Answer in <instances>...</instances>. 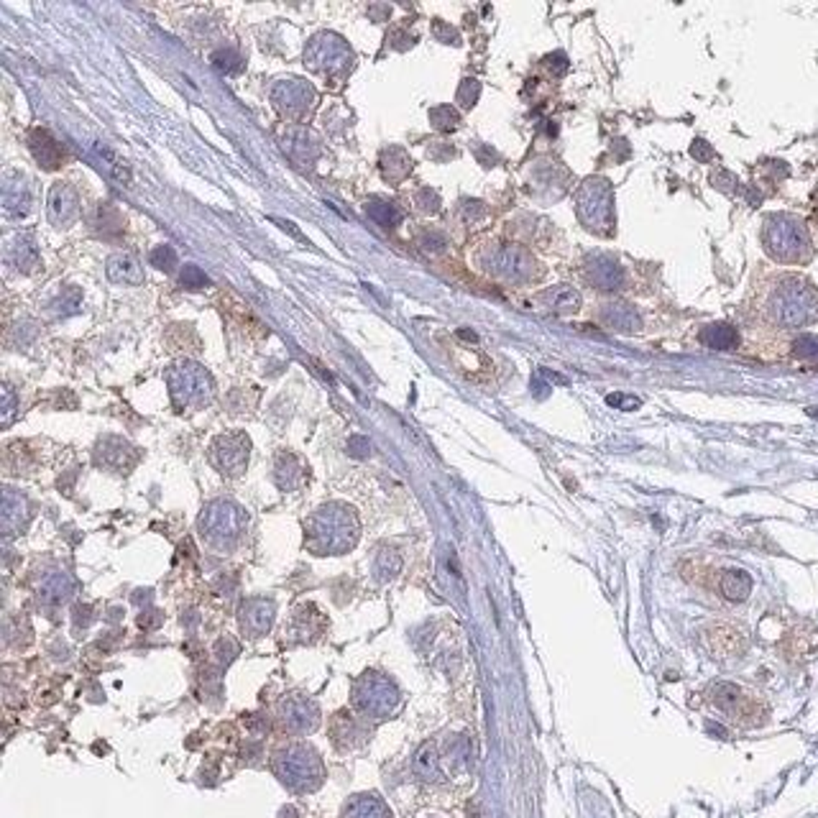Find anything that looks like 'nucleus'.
<instances>
[{
  "label": "nucleus",
  "instance_id": "nucleus-1",
  "mask_svg": "<svg viewBox=\"0 0 818 818\" xmlns=\"http://www.w3.org/2000/svg\"><path fill=\"white\" fill-rule=\"evenodd\" d=\"M767 315L785 328H798L818 320V291L813 289V284L788 276L773 291L767 302Z\"/></svg>",
  "mask_w": 818,
  "mask_h": 818
},
{
  "label": "nucleus",
  "instance_id": "nucleus-2",
  "mask_svg": "<svg viewBox=\"0 0 818 818\" xmlns=\"http://www.w3.org/2000/svg\"><path fill=\"white\" fill-rule=\"evenodd\" d=\"M765 248L775 261L782 264H801L811 259V238L808 230L793 215H773L765 220Z\"/></svg>",
  "mask_w": 818,
  "mask_h": 818
},
{
  "label": "nucleus",
  "instance_id": "nucleus-3",
  "mask_svg": "<svg viewBox=\"0 0 818 818\" xmlns=\"http://www.w3.org/2000/svg\"><path fill=\"white\" fill-rule=\"evenodd\" d=\"M578 210H581L583 222H589V228H596L598 225H612V190H609V182H601V179H591L586 182V187L581 190V197H578Z\"/></svg>",
  "mask_w": 818,
  "mask_h": 818
},
{
  "label": "nucleus",
  "instance_id": "nucleus-4",
  "mask_svg": "<svg viewBox=\"0 0 818 818\" xmlns=\"http://www.w3.org/2000/svg\"><path fill=\"white\" fill-rule=\"evenodd\" d=\"M704 642L706 650L711 652L716 660H734L739 655L747 652L750 647V639L744 635L742 629L736 624H711V627L704 632Z\"/></svg>",
  "mask_w": 818,
  "mask_h": 818
},
{
  "label": "nucleus",
  "instance_id": "nucleus-5",
  "mask_svg": "<svg viewBox=\"0 0 818 818\" xmlns=\"http://www.w3.org/2000/svg\"><path fill=\"white\" fill-rule=\"evenodd\" d=\"M532 266H535L532 256L520 245H501L491 259L494 274L504 276V279H527L532 274Z\"/></svg>",
  "mask_w": 818,
  "mask_h": 818
},
{
  "label": "nucleus",
  "instance_id": "nucleus-6",
  "mask_svg": "<svg viewBox=\"0 0 818 818\" xmlns=\"http://www.w3.org/2000/svg\"><path fill=\"white\" fill-rule=\"evenodd\" d=\"M711 701L719 706L721 711L739 713V716H750L755 709H759L757 701L736 683H716L711 688Z\"/></svg>",
  "mask_w": 818,
  "mask_h": 818
},
{
  "label": "nucleus",
  "instance_id": "nucleus-7",
  "mask_svg": "<svg viewBox=\"0 0 818 818\" xmlns=\"http://www.w3.org/2000/svg\"><path fill=\"white\" fill-rule=\"evenodd\" d=\"M586 276H589V282L593 287H598V289H621L624 279H627L624 268L619 264H614L612 259H604V256H596V259L591 261L589 266H586Z\"/></svg>",
  "mask_w": 818,
  "mask_h": 818
},
{
  "label": "nucleus",
  "instance_id": "nucleus-8",
  "mask_svg": "<svg viewBox=\"0 0 818 818\" xmlns=\"http://www.w3.org/2000/svg\"><path fill=\"white\" fill-rule=\"evenodd\" d=\"M713 586H716V591H719L727 601H734V604L744 601V598L752 593L750 573H744V570H739V568H727V570H721V573L716 575V583H713Z\"/></svg>",
  "mask_w": 818,
  "mask_h": 818
},
{
  "label": "nucleus",
  "instance_id": "nucleus-9",
  "mask_svg": "<svg viewBox=\"0 0 818 818\" xmlns=\"http://www.w3.org/2000/svg\"><path fill=\"white\" fill-rule=\"evenodd\" d=\"M49 215L54 222H69L77 215V195L69 184H54L52 195H49Z\"/></svg>",
  "mask_w": 818,
  "mask_h": 818
},
{
  "label": "nucleus",
  "instance_id": "nucleus-10",
  "mask_svg": "<svg viewBox=\"0 0 818 818\" xmlns=\"http://www.w3.org/2000/svg\"><path fill=\"white\" fill-rule=\"evenodd\" d=\"M540 302H543L547 310H552V312L570 315L581 307V294H578L575 289H570V287H566V284H560V287H552V289L543 291V294H540Z\"/></svg>",
  "mask_w": 818,
  "mask_h": 818
},
{
  "label": "nucleus",
  "instance_id": "nucleus-11",
  "mask_svg": "<svg viewBox=\"0 0 818 818\" xmlns=\"http://www.w3.org/2000/svg\"><path fill=\"white\" fill-rule=\"evenodd\" d=\"M701 343L709 345L711 351H734L739 345V333L727 322H713L701 330Z\"/></svg>",
  "mask_w": 818,
  "mask_h": 818
},
{
  "label": "nucleus",
  "instance_id": "nucleus-12",
  "mask_svg": "<svg viewBox=\"0 0 818 818\" xmlns=\"http://www.w3.org/2000/svg\"><path fill=\"white\" fill-rule=\"evenodd\" d=\"M601 320L614 330H639V325H642L639 312L632 305H624V302L606 305L604 312H601Z\"/></svg>",
  "mask_w": 818,
  "mask_h": 818
},
{
  "label": "nucleus",
  "instance_id": "nucleus-13",
  "mask_svg": "<svg viewBox=\"0 0 818 818\" xmlns=\"http://www.w3.org/2000/svg\"><path fill=\"white\" fill-rule=\"evenodd\" d=\"M31 151L36 161L46 169H56L61 164V149L46 130H33L31 133Z\"/></svg>",
  "mask_w": 818,
  "mask_h": 818
},
{
  "label": "nucleus",
  "instance_id": "nucleus-14",
  "mask_svg": "<svg viewBox=\"0 0 818 818\" xmlns=\"http://www.w3.org/2000/svg\"><path fill=\"white\" fill-rule=\"evenodd\" d=\"M107 276H110L113 282L133 284V287L144 282L141 264H138V259L128 256V253H123V256H113V259L107 261Z\"/></svg>",
  "mask_w": 818,
  "mask_h": 818
},
{
  "label": "nucleus",
  "instance_id": "nucleus-15",
  "mask_svg": "<svg viewBox=\"0 0 818 818\" xmlns=\"http://www.w3.org/2000/svg\"><path fill=\"white\" fill-rule=\"evenodd\" d=\"M366 210L379 225H384V228H394V225L402 220V213H399L391 202H371V205H366Z\"/></svg>",
  "mask_w": 818,
  "mask_h": 818
},
{
  "label": "nucleus",
  "instance_id": "nucleus-16",
  "mask_svg": "<svg viewBox=\"0 0 818 818\" xmlns=\"http://www.w3.org/2000/svg\"><path fill=\"white\" fill-rule=\"evenodd\" d=\"M430 118H432V123H435V128H440V130H453V128H458V123H460L458 113H455V110H453L450 105H440V107H435V110L430 113Z\"/></svg>",
  "mask_w": 818,
  "mask_h": 818
},
{
  "label": "nucleus",
  "instance_id": "nucleus-17",
  "mask_svg": "<svg viewBox=\"0 0 818 818\" xmlns=\"http://www.w3.org/2000/svg\"><path fill=\"white\" fill-rule=\"evenodd\" d=\"M213 64L218 69H222V72H228V75L241 72V56H238L233 49H218V52L213 54Z\"/></svg>",
  "mask_w": 818,
  "mask_h": 818
},
{
  "label": "nucleus",
  "instance_id": "nucleus-18",
  "mask_svg": "<svg viewBox=\"0 0 818 818\" xmlns=\"http://www.w3.org/2000/svg\"><path fill=\"white\" fill-rule=\"evenodd\" d=\"M149 259H151V266L161 268V271H172V268L176 266V253L172 245H159V248H153Z\"/></svg>",
  "mask_w": 818,
  "mask_h": 818
},
{
  "label": "nucleus",
  "instance_id": "nucleus-19",
  "mask_svg": "<svg viewBox=\"0 0 818 818\" xmlns=\"http://www.w3.org/2000/svg\"><path fill=\"white\" fill-rule=\"evenodd\" d=\"M15 264H18V268H33V266H38L36 245H33V243H23V241H18V243H15Z\"/></svg>",
  "mask_w": 818,
  "mask_h": 818
},
{
  "label": "nucleus",
  "instance_id": "nucleus-20",
  "mask_svg": "<svg viewBox=\"0 0 818 818\" xmlns=\"http://www.w3.org/2000/svg\"><path fill=\"white\" fill-rule=\"evenodd\" d=\"M98 153H100V156H105V159L110 161V164H107V167L113 169V172H115V176H118V179H126V182H128V179H130V172H128V167H126V161H121V159H118V156H115V153L110 151V149H107V146H100V144H98Z\"/></svg>",
  "mask_w": 818,
  "mask_h": 818
},
{
  "label": "nucleus",
  "instance_id": "nucleus-21",
  "mask_svg": "<svg viewBox=\"0 0 818 818\" xmlns=\"http://www.w3.org/2000/svg\"><path fill=\"white\" fill-rule=\"evenodd\" d=\"M182 284H184V287H190V289H202V287H207L210 282H207L205 271H199L197 266H184Z\"/></svg>",
  "mask_w": 818,
  "mask_h": 818
},
{
  "label": "nucleus",
  "instance_id": "nucleus-22",
  "mask_svg": "<svg viewBox=\"0 0 818 818\" xmlns=\"http://www.w3.org/2000/svg\"><path fill=\"white\" fill-rule=\"evenodd\" d=\"M478 92H481V84L476 82V79H466V82L460 84V90H458L460 105L471 107V105L476 103V100H478Z\"/></svg>",
  "mask_w": 818,
  "mask_h": 818
},
{
  "label": "nucleus",
  "instance_id": "nucleus-23",
  "mask_svg": "<svg viewBox=\"0 0 818 818\" xmlns=\"http://www.w3.org/2000/svg\"><path fill=\"white\" fill-rule=\"evenodd\" d=\"M796 356L801 358H818V338L813 335H803L796 343Z\"/></svg>",
  "mask_w": 818,
  "mask_h": 818
},
{
  "label": "nucleus",
  "instance_id": "nucleus-24",
  "mask_svg": "<svg viewBox=\"0 0 818 818\" xmlns=\"http://www.w3.org/2000/svg\"><path fill=\"white\" fill-rule=\"evenodd\" d=\"M417 202H420V210H425V213H435L437 205H440L437 192H432V190H422L420 195H417Z\"/></svg>",
  "mask_w": 818,
  "mask_h": 818
},
{
  "label": "nucleus",
  "instance_id": "nucleus-25",
  "mask_svg": "<svg viewBox=\"0 0 818 818\" xmlns=\"http://www.w3.org/2000/svg\"><path fill=\"white\" fill-rule=\"evenodd\" d=\"M422 248H427V251H443L445 248V238L440 236V233H435V230H430V233H425V236L420 238Z\"/></svg>",
  "mask_w": 818,
  "mask_h": 818
},
{
  "label": "nucleus",
  "instance_id": "nucleus-26",
  "mask_svg": "<svg viewBox=\"0 0 818 818\" xmlns=\"http://www.w3.org/2000/svg\"><path fill=\"white\" fill-rule=\"evenodd\" d=\"M690 153H693L696 159H701V161H709L713 156V149L706 144V141H693V146H690Z\"/></svg>",
  "mask_w": 818,
  "mask_h": 818
},
{
  "label": "nucleus",
  "instance_id": "nucleus-27",
  "mask_svg": "<svg viewBox=\"0 0 818 818\" xmlns=\"http://www.w3.org/2000/svg\"><path fill=\"white\" fill-rule=\"evenodd\" d=\"M274 222H279V225H282L284 230H289L291 236L297 238V241H305V236H302V233H299L297 228H294V222H289V220H274Z\"/></svg>",
  "mask_w": 818,
  "mask_h": 818
}]
</instances>
